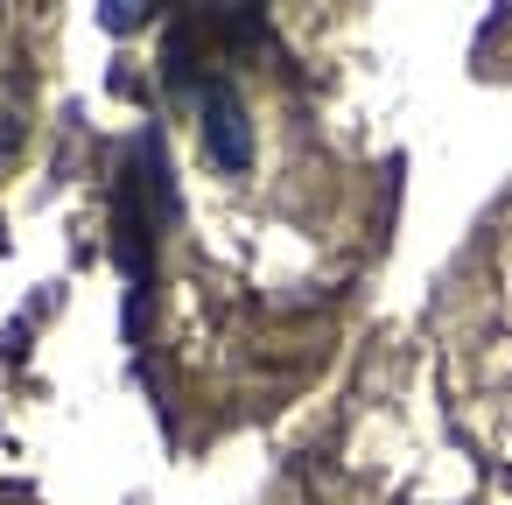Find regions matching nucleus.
<instances>
[{"mask_svg": "<svg viewBox=\"0 0 512 505\" xmlns=\"http://www.w3.org/2000/svg\"><path fill=\"white\" fill-rule=\"evenodd\" d=\"M99 22H106L113 36H127V29H141V22H148V8H141V0H106Z\"/></svg>", "mask_w": 512, "mask_h": 505, "instance_id": "2", "label": "nucleus"}, {"mask_svg": "<svg viewBox=\"0 0 512 505\" xmlns=\"http://www.w3.org/2000/svg\"><path fill=\"white\" fill-rule=\"evenodd\" d=\"M197 113H204V155H211L225 176H246V169H253V120H246L239 92H232V85H211Z\"/></svg>", "mask_w": 512, "mask_h": 505, "instance_id": "1", "label": "nucleus"}]
</instances>
